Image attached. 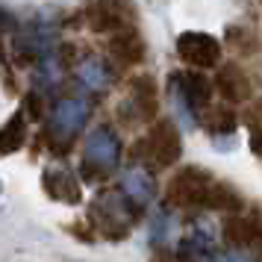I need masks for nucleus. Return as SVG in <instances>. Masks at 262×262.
I'll return each mask as SVG.
<instances>
[{"instance_id": "f257e3e1", "label": "nucleus", "mask_w": 262, "mask_h": 262, "mask_svg": "<svg viewBox=\"0 0 262 262\" xmlns=\"http://www.w3.org/2000/svg\"><path fill=\"white\" fill-rule=\"evenodd\" d=\"M180 156H183V139H180L177 124L171 118L154 121L150 130H147V136H142L130 150L133 165L150 168V171L177 165Z\"/></svg>"}, {"instance_id": "f03ea898", "label": "nucleus", "mask_w": 262, "mask_h": 262, "mask_svg": "<svg viewBox=\"0 0 262 262\" xmlns=\"http://www.w3.org/2000/svg\"><path fill=\"white\" fill-rule=\"evenodd\" d=\"M139 215H142V209L127 201V194L121 189H106L92 201L89 224L100 236L112 238V242H121V238L130 236V230L139 221Z\"/></svg>"}, {"instance_id": "7ed1b4c3", "label": "nucleus", "mask_w": 262, "mask_h": 262, "mask_svg": "<svg viewBox=\"0 0 262 262\" xmlns=\"http://www.w3.org/2000/svg\"><path fill=\"white\" fill-rule=\"evenodd\" d=\"M89 121V103L83 97H59L48 112V144L56 154H68L77 136L85 130Z\"/></svg>"}, {"instance_id": "20e7f679", "label": "nucleus", "mask_w": 262, "mask_h": 262, "mask_svg": "<svg viewBox=\"0 0 262 262\" xmlns=\"http://www.w3.org/2000/svg\"><path fill=\"white\" fill-rule=\"evenodd\" d=\"M212 171L201 165H183L165 186V203L174 209H206V198L212 189Z\"/></svg>"}, {"instance_id": "39448f33", "label": "nucleus", "mask_w": 262, "mask_h": 262, "mask_svg": "<svg viewBox=\"0 0 262 262\" xmlns=\"http://www.w3.org/2000/svg\"><path fill=\"white\" fill-rule=\"evenodd\" d=\"M121 162V139L109 124H97L85 136L83 147V174L85 180H103L109 177Z\"/></svg>"}, {"instance_id": "423d86ee", "label": "nucleus", "mask_w": 262, "mask_h": 262, "mask_svg": "<svg viewBox=\"0 0 262 262\" xmlns=\"http://www.w3.org/2000/svg\"><path fill=\"white\" fill-rule=\"evenodd\" d=\"M215 85L203 71H180L171 77V95L177 100V106L191 118V124H198L203 112L212 103Z\"/></svg>"}, {"instance_id": "0eeeda50", "label": "nucleus", "mask_w": 262, "mask_h": 262, "mask_svg": "<svg viewBox=\"0 0 262 262\" xmlns=\"http://www.w3.org/2000/svg\"><path fill=\"white\" fill-rule=\"evenodd\" d=\"M118 115L127 124L133 121H159V83L150 74H136L130 80V97L118 106Z\"/></svg>"}, {"instance_id": "6e6552de", "label": "nucleus", "mask_w": 262, "mask_h": 262, "mask_svg": "<svg viewBox=\"0 0 262 262\" xmlns=\"http://www.w3.org/2000/svg\"><path fill=\"white\" fill-rule=\"evenodd\" d=\"M221 41L209 33H201V30H186L177 36V56L183 65H189L191 71H209V68H218L221 65Z\"/></svg>"}, {"instance_id": "1a4fd4ad", "label": "nucleus", "mask_w": 262, "mask_h": 262, "mask_svg": "<svg viewBox=\"0 0 262 262\" xmlns=\"http://www.w3.org/2000/svg\"><path fill=\"white\" fill-rule=\"evenodd\" d=\"M136 6L133 0H95L85 9V24L92 33L100 36H115L127 27H136Z\"/></svg>"}, {"instance_id": "9d476101", "label": "nucleus", "mask_w": 262, "mask_h": 262, "mask_svg": "<svg viewBox=\"0 0 262 262\" xmlns=\"http://www.w3.org/2000/svg\"><path fill=\"white\" fill-rule=\"evenodd\" d=\"M221 233L227 245L233 248H262V206H253L238 215H227Z\"/></svg>"}, {"instance_id": "9b49d317", "label": "nucleus", "mask_w": 262, "mask_h": 262, "mask_svg": "<svg viewBox=\"0 0 262 262\" xmlns=\"http://www.w3.org/2000/svg\"><path fill=\"white\" fill-rule=\"evenodd\" d=\"M212 85H215V92L221 95V100L230 103V106L248 103L250 97H253V83H250L248 71L242 65H236V62H221L215 68Z\"/></svg>"}, {"instance_id": "f8f14e48", "label": "nucleus", "mask_w": 262, "mask_h": 262, "mask_svg": "<svg viewBox=\"0 0 262 262\" xmlns=\"http://www.w3.org/2000/svg\"><path fill=\"white\" fill-rule=\"evenodd\" d=\"M41 189L48 194L50 201L65 203V206H77L83 201V186L74 174L71 168H62V165H50L45 168L41 174Z\"/></svg>"}, {"instance_id": "ddd939ff", "label": "nucleus", "mask_w": 262, "mask_h": 262, "mask_svg": "<svg viewBox=\"0 0 262 262\" xmlns=\"http://www.w3.org/2000/svg\"><path fill=\"white\" fill-rule=\"evenodd\" d=\"M109 56L118 62V65H124V68L142 65L144 56H147V45H144L142 33L136 27H127V30L115 33V36L109 38Z\"/></svg>"}, {"instance_id": "4468645a", "label": "nucleus", "mask_w": 262, "mask_h": 262, "mask_svg": "<svg viewBox=\"0 0 262 262\" xmlns=\"http://www.w3.org/2000/svg\"><path fill=\"white\" fill-rule=\"evenodd\" d=\"M118 189L127 194V201L130 203H136L139 209H144L147 203L154 201V194H156L154 171H150V168H142V165L127 168V171L121 174V186Z\"/></svg>"}, {"instance_id": "2eb2a0df", "label": "nucleus", "mask_w": 262, "mask_h": 262, "mask_svg": "<svg viewBox=\"0 0 262 262\" xmlns=\"http://www.w3.org/2000/svg\"><path fill=\"white\" fill-rule=\"evenodd\" d=\"M245 198L242 191L233 186V183H224V180H215L212 189H209V198H206V212H227V215H238L245 212Z\"/></svg>"}, {"instance_id": "dca6fc26", "label": "nucleus", "mask_w": 262, "mask_h": 262, "mask_svg": "<svg viewBox=\"0 0 262 262\" xmlns=\"http://www.w3.org/2000/svg\"><path fill=\"white\" fill-rule=\"evenodd\" d=\"M77 80L89 92H106L109 83L115 80V74L109 68V62H103L100 56H85L83 62H77Z\"/></svg>"}, {"instance_id": "f3484780", "label": "nucleus", "mask_w": 262, "mask_h": 262, "mask_svg": "<svg viewBox=\"0 0 262 262\" xmlns=\"http://www.w3.org/2000/svg\"><path fill=\"white\" fill-rule=\"evenodd\" d=\"M27 121L30 118L21 109V112H15L12 118L0 127V156H12L27 144Z\"/></svg>"}, {"instance_id": "a211bd4d", "label": "nucleus", "mask_w": 262, "mask_h": 262, "mask_svg": "<svg viewBox=\"0 0 262 262\" xmlns=\"http://www.w3.org/2000/svg\"><path fill=\"white\" fill-rule=\"evenodd\" d=\"M203 115H206V130L212 133V136H233L238 127V115L230 103H224V106H209Z\"/></svg>"}, {"instance_id": "6ab92c4d", "label": "nucleus", "mask_w": 262, "mask_h": 262, "mask_svg": "<svg viewBox=\"0 0 262 262\" xmlns=\"http://www.w3.org/2000/svg\"><path fill=\"white\" fill-rule=\"evenodd\" d=\"M224 36H227V41H230V48L236 50V53H242V56H253V53L259 50V36H256L253 30H248V27H242V24H230Z\"/></svg>"}, {"instance_id": "aec40b11", "label": "nucleus", "mask_w": 262, "mask_h": 262, "mask_svg": "<svg viewBox=\"0 0 262 262\" xmlns=\"http://www.w3.org/2000/svg\"><path fill=\"white\" fill-rule=\"evenodd\" d=\"M24 115L30 121H41V118H45V97L38 95L36 89L24 95Z\"/></svg>"}, {"instance_id": "412c9836", "label": "nucleus", "mask_w": 262, "mask_h": 262, "mask_svg": "<svg viewBox=\"0 0 262 262\" xmlns=\"http://www.w3.org/2000/svg\"><path fill=\"white\" fill-rule=\"evenodd\" d=\"M248 121H250V130H262V97L250 103V109H248Z\"/></svg>"}, {"instance_id": "4be33fe9", "label": "nucleus", "mask_w": 262, "mask_h": 262, "mask_svg": "<svg viewBox=\"0 0 262 262\" xmlns=\"http://www.w3.org/2000/svg\"><path fill=\"white\" fill-rule=\"evenodd\" d=\"M248 147H250V154L256 156V159H262V130H250Z\"/></svg>"}, {"instance_id": "5701e85b", "label": "nucleus", "mask_w": 262, "mask_h": 262, "mask_svg": "<svg viewBox=\"0 0 262 262\" xmlns=\"http://www.w3.org/2000/svg\"><path fill=\"white\" fill-rule=\"evenodd\" d=\"M259 3H262V0H259Z\"/></svg>"}]
</instances>
